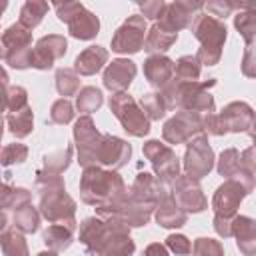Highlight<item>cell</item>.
I'll return each mask as SVG.
<instances>
[{"label": "cell", "instance_id": "obj_1", "mask_svg": "<svg viewBox=\"0 0 256 256\" xmlns=\"http://www.w3.org/2000/svg\"><path fill=\"white\" fill-rule=\"evenodd\" d=\"M80 194L86 204L102 206L122 198L126 194V186L114 170H102L98 166H92V168H84L80 180Z\"/></svg>", "mask_w": 256, "mask_h": 256}, {"label": "cell", "instance_id": "obj_37", "mask_svg": "<svg viewBox=\"0 0 256 256\" xmlns=\"http://www.w3.org/2000/svg\"><path fill=\"white\" fill-rule=\"evenodd\" d=\"M190 252L192 256H224L222 244L212 238H198Z\"/></svg>", "mask_w": 256, "mask_h": 256}, {"label": "cell", "instance_id": "obj_45", "mask_svg": "<svg viewBox=\"0 0 256 256\" xmlns=\"http://www.w3.org/2000/svg\"><path fill=\"white\" fill-rule=\"evenodd\" d=\"M140 8H142V12H144V16H142L144 20H146V18H150V20H158V18L162 16L166 4H164L162 0H156V2H144V4H140Z\"/></svg>", "mask_w": 256, "mask_h": 256}, {"label": "cell", "instance_id": "obj_42", "mask_svg": "<svg viewBox=\"0 0 256 256\" xmlns=\"http://www.w3.org/2000/svg\"><path fill=\"white\" fill-rule=\"evenodd\" d=\"M166 246H168L172 252H176V254H190V250H192L190 240H188L186 236H182V234H172V236H168V238H166Z\"/></svg>", "mask_w": 256, "mask_h": 256}, {"label": "cell", "instance_id": "obj_44", "mask_svg": "<svg viewBox=\"0 0 256 256\" xmlns=\"http://www.w3.org/2000/svg\"><path fill=\"white\" fill-rule=\"evenodd\" d=\"M206 8L212 14V18L216 16V20H218V18L230 16V12L234 8H238V4H232V2H210V4H206Z\"/></svg>", "mask_w": 256, "mask_h": 256}, {"label": "cell", "instance_id": "obj_18", "mask_svg": "<svg viewBox=\"0 0 256 256\" xmlns=\"http://www.w3.org/2000/svg\"><path fill=\"white\" fill-rule=\"evenodd\" d=\"M136 76V64L128 58H120V60H114L106 72H104V86L108 90H112L114 94H120L124 90H128V86L132 84Z\"/></svg>", "mask_w": 256, "mask_h": 256}, {"label": "cell", "instance_id": "obj_50", "mask_svg": "<svg viewBox=\"0 0 256 256\" xmlns=\"http://www.w3.org/2000/svg\"><path fill=\"white\" fill-rule=\"evenodd\" d=\"M0 60H6V48L2 44V40H0Z\"/></svg>", "mask_w": 256, "mask_h": 256}, {"label": "cell", "instance_id": "obj_26", "mask_svg": "<svg viewBox=\"0 0 256 256\" xmlns=\"http://www.w3.org/2000/svg\"><path fill=\"white\" fill-rule=\"evenodd\" d=\"M8 126H10V132L16 136V138H24L32 132L34 128V114L30 110V106L18 110V112H10L8 114Z\"/></svg>", "mask_w": 256, "mask_h": 256}, {"label": "cell", "instance_id": "obj_20", "mask_svg": "<svg viewBox=\"0 0 256 256\" xmlns=\"http://www.w3.org/2000/svg\"><path fill=\"white\" fill-rule=\"evenodd\" d=\"M232 236L238 238V248L246 256L254 254V250H256V224L252 218L234 216L232 218Z\"/></svg>", "mask_w": 256, "mask_h": 256}, {"label": "cell", "instance_id": "obj_12", "mask_svg": "<svg viewBox=\"0 0 256 256\" xmlns=\"http://www.w3.org/2000/svg\"><path fill=\"white\" fill-rule=\"evenodd\" d=\"M202 134V116L194 112H180L164 124V140L170 144H182Z\"/></svg>", "mask_w": 256, "mask_h": 256}, {"label": "cell", "instance_id": "obj_48", "mask_svg": "<svg viewBox=\"0 0 256 256\" xmlns=\"http://www.w3.org/2000/svg\"><path fill=\"white\" fill-rule=\"evenodd\" d=\"M4 110H6V90L0 88V116H2Z\"/></svg>", "mask_w": 256, "mask_h": 256}, {"label": "cell", "instance_id": "obj_17", "mask_svg": "<svg viewBox=\"0 0 256 256\" xmlns=\"http://www.w3.org/2000/svg\"><path fill=\"white\" fill-rule=\"evenodd\" d=\"M130 154H132L130 144H126L122 138L106 134L102 136V142L98 148V164H104L116 170V168H122L130 160Z\"/></svg>", "mask_w": 256, "mask_h": 256}, {"label": "cell", "instance_id": "obj_52", "mask_svg": "<svg viewBox=\"0 0 256 256\" xmlns=\"http://www.w3.org/2000/svg\"><path fill=\"white\" fill-rule=\"evenodd\" d=\"M6 6H8V4H6V2H0V14H2V12H4V10H6Z\"/></svg>", "mask_w": 256, "mask_h": 256}, {"label": "cell", "instance_id": "obj_6", "mask_svg": "<svg viewBox=\"0 0 256 256\" xmlns=\"http://www.w3.org/2000/svg\"><path fill=\"white\" fill-rule=\"evenodd\" d=\"M2 44L6 48V62L12 68H18V70L30 68V54H32V34H30V30L22 28L20 24H12L4 32Z\"/></svg>", "mask_w": 256, "mask_h": 256}, {"label": "cell", "instance_id": "obj_31", "mask_svg": "<svg viewBox=\"0 0 256 256\" xmlns=\"http://www.w3.org/2000/svg\"><path fill=\"white\" fill-rule=\"evenodd\" d=\"M14 224H16V230L20 232H26V234H32L38 230V224H40V214L36 208H32L30 204L18 208L14 212Z\"/></svg>", "mask_w": 256, "mask_h": 256}, {"label": "cell", "instance_id": "obj_3", "mask_svg": "<svg viewBox=\"0 0 256 256\" xmlns=\"http://www.w3.org/2000/svg\"><path fill=\"white\" fill-rule=\"evenodd\" d=\"M254 124V112L244 102H232L228 104L220 114H206L202 116V130L222 136L226 132H248L252 134Z\"/></svg>", "mask_w": 256, "mask_h": 256}, {"label": "cell", "instance_id": "obj_14", "mask_svg": "<svg viewBox=\"0 0 256 256\" xmlns=\"http://www.w3.org/2000/svg\"><path fill=\"white\" fill-rule=\"evenodd\" d=\"M174 196L172 200L184 210V212H202L208 202L206 196L202 194V188L198 184V180L190 178V176H180L174 180Z\"/></svg>", "mask_w": 256, "mask_h": 256}, {"label": "cell", "instance_id": "obj_41", "mask_svg": "<svg viewBox=\"0 0 256 256\" xmlns=\"http://www.w3.org/2000/svg\"><path fill=\"white\" fill-rule=\"evenodd\" d=\"M132 252H134V242L130 240V236H126L112 242L104 256H132Z\"/></svg>", "mask_w": 256, "mask_h": 256}, {"label": "cell", "instance_id": "obj_53", "mask_svg": "<svg viewBox=\"0 0 256 256\" xmlns=\"http://www.w3.org/2000/svg\"><path fill=\"white\" fill-rule=\"evenodd\" d=\"M4 186V182H2V172H0V188Z\"/></svg>", "mask_w": 256, "mask_h": 256}, {"label": "cell", "instance_id": "obj_21", "mask_svg": "<svg viewBox=\"0 0 256 256\" xmlns=\"http://www.w3.org/2000/svg\"><path fill=\"white\" fill-rule=\"evenodd\" d=\"M106 60H108V52H106L104 48H100V46H90V48H86V50L76 58L74 70H76V74L92 76V74H96V72L102 70V66L106 64Z\"/></svg>", "mask_w": 256, "mask_h": 256}, {"label": "cell", "instance_id": "obj_46", "mask_svg": "<svg viewBox=\"0 0 256 256\" xmlns=\"http://www.w3.org/2000/svg\"><path fill=\"white\" fill-rule=\"evenodd\" d=\"M214 228H216V232H218L220 236H224V238L232 236V220H228V218L216 216V218H214Z\"/></svg>", "mask_w": 256, "mask_h": 256}, {"label": "cell", "instance_id": "obj_13", "mask_svg": "<svg viewBox=\"0 0 256 256\" xmlns=\"http://www.w3.org/2000/svg\"><path fill=\"white\" fill-rule=\"evenodd\" d=\"M66 48H68V42L64 36H58V34L44 36L38 40L36 48L30 54V66L38 70H48L58 58L66 54Z\"/></svg>", "mask_w": 256, "mask_h": 256}, {"label": "cell", "instance_id": "obj_28", "mask_svg": "<svg viewBox=\"0 0 256 256\" xmlns=\"http://www.w3.org/2000/svg\"><path fill=\"white\" fill-rule=\"evenodd\" d=\"M46 12H48V4L46 2L30 0V2H26L22 6V10H20V22L18 24L22 28H26V30H32V28H36L42 22V18H44Z\"/></svg>", "mask_w": 256, "mask_h": 256}, {"label": "cell", "instance_id": "obj_38", "mask_svg": "<svg viewBox=\"0 0 256 256\" xmlns=\"http://www.w3.org/2000/svg\"><path fill=\"white\" fill-rule=\"evenodd\" d=\"M28 106V92L22 86H12L6 90V108L10 112H18Z\"/></svg>", "mask_w": 256, "mask_h": 256}, {"label": "cell", "instance_id": "obj_8", "mask_svg": "<svg viewBox=\"0 0 256 256\" xmlns=\"http://www.w3.org/2000/svg\"><path fill=\"white\" fill-rule=\"evenodd\" d=\"M144 156L152 162L156 174H158V180L162 184H170L178 178V172H180V162L176 158V154L172 152V148H168L166 144L158 142V140H150L144 144Z\"/></svg>", "mask_w": 256, "mask_h": 256}, {"label": "cell", "instance_id": "obj_2", "mask_svg": "<svg viewBox=\"0 0 256 256\" xmlns=\"http://www.w3.org/2000/svg\"><path fill=\"white\" fill-rule=\"evenodd\" d=\"M192 30H194V36L202 42V48L198 50L196 60L206 66L218 64L222 56V46L226 42V26L208 14H198L194 16Z\"/></svg>", "mask_w": 256, "mask_h": 256}, {"label": "cell", "instance_id": "obj_33", "mask_svg": "<svg viewBox=\"0 0 256 256\" xmlns=\"http://www.w3.org/2000/svg\"><path fill=\"white\" fill-rule=\"evenodd\" d=\"M140 110L144 112V116L148 120H160L164 114H166V102L162 98V94H156V92H150V94H144L142 100H140Z\"/></svg>", "mask_w": 256, "mask_h": 256}, {"label": "cell", "instance_id": "obj_10", "mask_svg": "<svg viewBox=\"0 0 256 256\" xmlns=\"http://www.w3.org/2000/svg\"><path fill=\"white\" fill-rule=\"evenodd\" d=\"M146 20L142 16H130L114 34L112 50L118 54H136L144 48Z\"/></svg>", "mask_w": 256, "mask_h": 256}, {"label": "cell", "instance_id": "obj_34", "mask_svg": "<svg viewBox=\"0 0 256 256\" xmlns=\"http://www.w3.org/2000/svg\"><path fill=\"white\" fill-rule=\"evenodd\" d=\"M56 88L60 92V96H74L80 88V78L76 74V70L70 68H62L56 72Z\"/></svg>", "mask_w": 256, "mask_h": 256}, {"label": "cell", "instance_id": "obj_24", "mask_svg": "<svg viewBox=\"0 0 256 256\" xmlns=\"http://www.w3.org/2000/svg\"><path fill=\"white\" fill-rule=\"evenodd\" d=\"M178 40V34L164 30L160 24H154L148 32V36L144 38V50L146 52H166L170 50V46Z\"/></svg>", "mask_w": 256, "mask_h": 256}, {"label": "cell", "instance_id": "obj_23", "mask_svg": "<svg viewBox=\"0 0 256 256\" xmlns=\"http://www.w3.org/2000/svg\"><path fill=\"white\" fill-rule=\"evenodd\" d=\"M186 220H188V214L172 200V196L158 204L156 222H158L162 228H180V226L186 224Z\"/></svg>", "mask_w": 256, "mask_h": 256}, {"label": "cell", "instance_id": "obj_4", "mask_svg": "<svg viewBox=\"0 0 256 256\" xmlns=\"http://www.w3.org/2000/svg\"><path fill=\"white\" fill-rule=\"evenodd\" d=\"M40 212L42 216L52 222V224H62L70 230H76V222H74V210L76 204L74 200L66 194L64 188H52V190H44L40 194Z\"/></svg>", "mask_w": 256, "mask_h": 256}, {"label": "cell", "instance_id": "obj_40", "mask_svg": "<svg viewBox=\"0 0 256 256\" xmlns=\"http://www.w3.org/2000/svg\"><path fill=\"white\" fill-rule=\"evenodd\" d=\"M70 158H72V148H66L64 152L50 154V156H46V170L52 174H60L62 170L68 168Z\"/></svg>", "mask_w": 256, "mask_h": 256}, {"label": "cell", "instance_id": "obj_7", "mask_svg": "<svg viewBox=\"0 0 256 256\" xmlns=\"http://www.w3.org/2000/svg\"><path fill=\"white\" fill-rule=\"evenodd\" d=\"M74 140L78 146V162L84 168H92L98 164V148L102 142V134L96 130L90 116H82L74 126Z\"/></svg>", "mask_w": 256, "mask_h": 256}, {"label": "cell", "instance_id": "obj_27", "mask_svg": "<svg viewBox=\"0 0 256 256\" xmlns=\"http://www.w3.org/2000/svg\"><path fill=\"white\" fill-rule=\"evenodd\" d=\"M72 232L70 228L62 226V224H52L48 226V230L44 232V242L48 244V248L52 252H60V250H66L70 244H72Z\"/></svg>", "mask_w": 256, "mask_h": 256}, {"label": "cell", "instance_id": "obj_51", "mask_svg": "<svg viewBox=\"0 0 256 256\" xmlns=\"http://www.w3.org/2000/svg\"><path fill=\"white\" fill-rule=\"evenodd\" d=\"M38 256H56V252H52V250L50 252H40Z\"/></svg>", "mask_w": 256, "mask_h": 256}, {"label": "cell", "instance_id": "obj_35", "mask_svg": "<svg viewBox=\"0 0 256 256\" xmlns=\"http://www.w3.org/2000/svg\"><path fill=\"white\" fill-rule=\"evenodd\" d=\"M236 28L238 32L246 38V44H254V32H256V12L254 10H246L240 12L236 16Z\"/></svg>", "mask_w": 256, "mask_h": 256}, {"label": "cell", "instance_id": "obj_19", "mask_svg": "<svg viewBox=\"0 0 256 256\" xmlns=\"http://www.w3.org/2000/svg\"><path fill=\"white\" fill-rule=\"evenodd\" d=\"M144 76L156 88H166L174 80V62L166 56H150L144 62Z\"/></svg>", "mask_w": 256, "mask_h": 256}, {"label": "cell", "instance_id": "obj_39", "mask_svg": "<svg viewBox=\"0 0 256 256\" xmlns=\"http://www.w3.org/2000/svg\"><path fill=\"white\" fill-rule=\"evenodd\" d=\"M72 118H74V108L66 98H60L58 102H54L50 112V120L54 124H68Z\"/></svg>", "mask_w": 256, "mask_h": 256}, {"label": "cell", "instance_id": "obj_43", "mask_svg": "<svg viewBox=\"0 0 256 256\" xmlns=\"http://www.w3.org/2000/svg\"><path fill=\"white\" fill-rule=\"evenodd\" d=\"M84 6L80 4V2H64V4H56V10H58V18L62 20V22H70L80 10H82Z\"/></svg>", "mask_w": 256, "mask_h": 256}, {"label": "cell", "instance_id": "obj_22", "mask_svg": "<svg viewBox=\"0 0 256 256\" xmlns=\"http://www.w3.org/2000/svg\"><path fill=\"white\" fill-rule=\"evenodd\" d=\"M68 28H70V34L78 40H92L98 30H100V20L88 12L86 8H82L70 22H68Z\"/></svg>", "mask_w": 256, "mask_h": 256}, {"label": "cell", "instance_id": "obj_15", "mask_svg": "<svg viewBox=\"0 0 256 256\" xmlns=\"http://www.w3.org/2000/svg\"><path fill=\"white\" fill-rule=\"evenodd\" d=\"M200 8H202L200 2H172V4H166L164 12L160 16V26L168 32L178 34V30L192 24V18H194L192 14Z\"/></svg>", "mask_w": 256, "mask_h": 256}, {"label": "cell", "instance_id": "obj_29", "mask_svg": "<svg viewBox=\"0 0 256 256\" xmlns=\"http://www.w3.org/2000/svg\"><path fill=\"white\" fill-rule=\"evenodd\" d=\"M30 202V192L26 188H14L4 184L0 188V208H12L18 210Z\"/></svg>", "mask_w": 256, "mask_h": 256}, {"label": "cell", "instance_id": "obj_32", "mask_svg": "<svg viewBox=\"0 0 256 256\" xmlns=\"http://www.w3.org/2000/svg\"><path fill=\"white\" fill-rule=\"evenodd\" d=\"M102 102H104V96H102V92H100L98 88H94V86L82 88V90L78 92V98H76V106H78V110L84 112V114L96 112V110L102 106Z\"/></svg>", "mask_w": 256, "mask_h": 256}, {"label": "cell", "instance_id": "obj_11", "mask_svg": "<svg viewBox=\"0 0 256 256\" xmlns=\"http://www.w3.org/2000/svg\"><path fill=\"white\" fill-rule=\"evenodd\" d=\"M250 192H252V188L246 186V184H242L240 180H226V182L216 190V194H214L212 206H214L216 216L232 220V218L236 216V210H238L240 202H242Z\"/></svg>", "mask_w": 256, "mask_h": 256}, {"label": "cell", "instance_id": "obj_5", "mask_svg": "<svg viewBox=\"0 0 256 256\" xmlns=\"http://www.w3.org/2000/svg\"><path fill=\"white\" fill-rule=\"evenodd\" d=\"M110 110L114 112V116L120 120L122 128L128 134L140 138V136H146L150 132V120L144 116V112L140 110L136 100L132 96H128L126 92L114 94L110 98Z\"/></svg>", "mask_w": 256, "mask_h": 256}, {"label": "cell", "instance_id": "obj_9", "mask_svg": "<svg viewBox=\"0 0 256 256\" xmlns=\"http://www.w3.org/2000/svg\"><path fill=\"white\" fill-rule=\"evenodd\" d=\"M212 166H214V152L208 146V138L204 134L194 136L188 142V150H186V158H184L186 176L200 180V178L208 176Z\"/></svg>", "mask_w": 256, "mask_h": 256}, {"label": "cell", "instance_id": "obj_36", "mask_svg": "<svg viewBox=\"0 0 256 256\" xmlns=\"http://www.w3.org/2000/svg\"><path fill=\"white\" fill-rule=\"evenodd\" d=\"M28 156V148L24 144H8L0 152V164L2 166H12V164H22Z\"/></svg>", "mask_w": 256, "mask_h": 256}, {"label": "cell", "instance_id": "obj_49", "mask_svg": "<svg viewBox=\"0 0 256 256\" xmlns=\"http://www.w3.org/2000/svg\"><path fill=\"white\" fill-rule=\"evenodd\" d=\"M6 226H8V218H6V214L0 210V232H2Z\"/></svg>", "mask_w": 256, "mask_h": 256}, {"label": "cell", "instance_id": "obj_25", "mask_svg": "<svg viewBox=\"0 0 256 256\" xmlns=\"http://www.w3.org/2000/svg\"><path fill=\"white\" fill-rule=\"evenodd\" d=\"M0 246H2V252L6 256H30L28 244H26L22 232L16 228L0 234Z\"/></svg>", "mask_w": 256, "mask_h": 256}, {"label": "cell", "instance_id": "obj_16", "mask_svg": "<svg viewBox=\"0 0 256 256\" xmlns=\"http://www.w3.org/2000/svg\"><path fill=\"white\" fill-rule=\"evenodd\" d=\"M132 198H136L138 202H144V204H160L164 202L166 198H170L168 194V186L162 184L156 176L152 174H138L136 182L132 184Z\"/></svg>", "mask_w": 256, "mask_h": 256}, {"label": "cell", "instance_id": "obj_30", "mask_svg": "<svg viewBox=\"0 0 256 256\" xmlns=\"http://www.w3.org/2000/svg\"><path fill=\"white\" fill-rule=\"evenodd\" d=\"M200 76V62L196 56H182L174 64V80L178 82H196Z\"/></svg>", "mask_w": 256, "mask_h": 256}, {"label": "cell", "instance_id": "obj_47", "mask_svg": "<svg viewBox=\"0 0 256 256\" xmlns=\"http://www.w3.org/2000/svg\"><path fill=\"white\" fill-rule=\"evenodd\" d=\"M142 256H168V248L164 246V244H150L146 250H144V254Z\"/></svg>", "mask_w": 256, "mask_h": 256}]
</instances>
